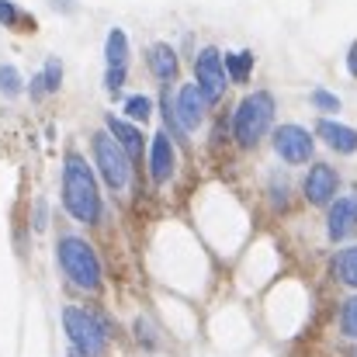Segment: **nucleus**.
Returning <instances> with one entry per match:
<instances>
[{"mask_svg": "<svg viewBox=\"0 0 357 357\" xmlns=\"http://www.w3.org/2000/svg\"><path fill=\"white\" fill-rule=\"evenodd\" d=\"M59 264L66 271V278L87 291H94L101 284V264L98 253L91 250V243L80 236H63L59 239Z\"/></svg>", "mask_w": 357, "mask_h": 357, "instance_id": "obj_2", "label": "nucleus"}, {"mask_svg": "<svg viewBox=\"0 0 357 357\" xmlns=\"http://www.w3.org/2000/svg\"><path fill=\"white\" fill-rule=\"evenodd\" d=\"M63 202H66V212L77 222H98V215H101L98 181L77 153H70L66 167H63Z\"/></svg>", "mask_w": 357, "mask_h": 357, "instance_id": "obj_1", "label": "nucleus"}, {"mask_svg": "<svg viewBox=\"0 0 357 357\" xmlns=\"http://www.w3.org/2000/svg\"><path fill=\"white\" fill-rule=\"evenodd\" d=\"M149 70H153L163 84L174 80V77H177V52H174L170 45H163V42L153 45V49H149Z\"/></svg>", "mask_w": 357, "mask_h": 357, "instance_id": "obj_14", "label": "nucleus"}, {"mask_svg": "<svg viewBox=\"0 0 357 357\" xmlns=\"http://www.w3.org/2000/svg\"><path fill=\"white\" fill-rule=\"evenodd\" d=\"M274 149H278V156L284 163H305V160H312L316 139L302 125H281L274 132Z\"/></svg>", "mask_w": 357, "mask_h": 357, "instance_id": "obj_7", "label": "nucleus"}, {"mask_svg": "<svg viewBox=\"0 0 357 357\" xmlns=\"http://www.w3.org/2000/svg\"><path fill=\"white\" fill-rule=\"evenodd\" d=\"M354 357H357V354H354Z\"/></svg>", "mask_w": 357, "mask_h": 357, "instance_id": "obj_28", "label": "nucleus"}, {"mask_svg": "<svg viewBox=\"0 0 357 357\" xmlns=\"http://www.w3.org/2000/svg\"><path fill=\"white\" fill-rule=\"evenodd\" d=\"M205 105H208V101H205V94L198 91V84H184V87H181L174 112H177V121H181L184 132H191V128L202 125V119H205Z\"/></svg>", "mask_w": 357, "mask_h": 357, "instance_id": "obj_9", "label": "nucleus"}, {"mask_svg": "<svg viewBox=\"0 0 357 357\" xmlns=\"http://www.w3.org/2000/svg\"><path fill=\"white\" fill-rule=\"evenodd\" d=\"M337 188H340V177H337V170L326 167V163H316V167L309 170V177H305V198H309L312 205H330V202L337 198Z\"/></svg>", "mask_w": 357, "mask_h": 357, "instance_id": "obj_8", "label": "nucleus"}, {"mask_svg": "<svg viewBox=\"0 0 357 357\" xmlns=\"http://www.w3.org/2000/svg\"><path fill=\"white\" fill-rule=\"evenodd\" d=\"M108 128H112V139L125 149V156H132V160L142 156V135H139V128H132L128 121H119V119H108Z\"/></svg>", "mask_w": 357, "mask_h": 357, "instance_id": "obj_13", "label": "nucleus"}, {"mask_svg": "<svg viewBox=\"0 0 357 357\" xmlns=\"http://www.w3.org/2000/svg\"><path fill=\"white\" fill-rule=\"evenodd\" d=\"M94 156H98V170L108 181V188H115V191L125 188V181H128V156H125V149L112 135H105V132L94 135Z\"/></svg>", "mask_w": 357, "mask_h": 357, "instance_id": "obj_6", "label": "nucleus"}, {"mask_svg": "<svg viewBox=\"0 0 357 357\" xmlns=\"http://www.w3.org/2000/svg\"><path fill=\"white\" fill-rule=\"evenodd\" d=\"M195 73H198V91L205 94L208 105H215L222 94H226V63H222V52L219 49H202L198 59H195Z\"/></svg>", "mask_w": 357, "mask_h": 357, "instance_id": "obj_5", "label": "nucleus"}, {"mask_svg": "<svg viewBox=\"0 0 357 357\" xmlns=\"http://www.w3.org/2000/svg\"><path fill=\"white\" fill-rule=\"evenodd\" d=\"M149 174H153L156 184L170 181V174H174V142H170V135H163V132L153 135V146H149Z\"/></svg>", "mask_w": 357, "mask_h": 357, "instance_id": "obj_11", "label": "nucleus"}, {"mask_svg": "<svg viewBox=\"0 0 357 357\" xmlns=\"http://www.w3.org/2000/svg\"><path fill=\"white\" fill-rule=\"evenodd\" d=\"M222 63H226V77L236 80V84H243L250 77V70H253V56L250 52H229Z\"/></svg>", "mask_w": 357, "mask_h": 357, "instance_id": "obj_18", "label": "nucleus"}, {"mask_svg": "<svg viewBox=\"0 0 357 357\" xmlns=\"http://www.w3.org/2000/svg\"><path fill=\"white\" fill-rule=\"evenodd\" d=\"M333 274L347 288H357V246H347V250H340L333 257Z\"/></svg>", "mask_w": 357, "mask_h": 357, "instance_id": "obj_17", "label": "nucleus"}, {"mask_svg": "<svg viewBox=\"0 0 357 357\" xmlns=\"http://www.w3.org/2000/svg\"><path fill=\"white\" fill-rule=\"evenodd\" d=\"M149 112H153V101L149 98H142V94H135V98H128L125 101V115L135 121H146L149 119Z\"/></svg>", "mask_w": 357, "mask_h": 357, "instance_id": "obj_20", "label": "nucleus"}, {"mask_svg": "<svg viewBox=\"0 0 357 357\" xmlns=\"http://www.w3.org/2000/svg\"><path fill=\"white\" fill-rule=\"evenodd\" d=\"M35 229H45V208H42V202H38V212H35Z\"/></svg>", "mask_w": 357, "mask_h": 357, "instance_id": "obj_26", "label": "nucleus"}, {"mask_svg": "<svg viewBox=\"0 0 357 357\" xmlns=\"http://www.w3.org/2000/svg\"><path fill=\"white\" fill-rule=\"evenodd\" d=\"M274 119V98L267 91H257L250 98H243L236 108V119H233V132H236L239 146H257L264 139V132L271 128Z\"/></svg>", "mask_w": 357, "mask_h": 357, "instance_id": "obj_3", "label": "nucleus"}, {"mask_svg": "<svg viewBox=\"0 0 357 357\" xmlns=\"http://www.w3.org/2000/svg\"><path fill=\"white\" fill-rule=\"evenodd\" d=\"M105 84H108V91H119L121 84H125V70H108Z\"/></svg>", "mask_w": 357, "mask_h": 357, "instance_id": "obj_24", "label": "nucleus"}, {"mask_svg": "<svg viewBox=\"0 0 357 357\" xmlns=\"http://www.w3.org/2000/svg\"><path fill=\"white\" fill-rule=\"evenodd\" d=\"M63 326H66V333H70V340H73V347L80 351L84 357H98L105 351V344H108V337H105V326L87 312V309H77V305H70L66 312H63Z\"/></svg>", "mask_w": 357, "mask_h": 357, "instance_id": "obj_4", "label": "nucleus"}, {"mask_svg": "<svg viewBox=\"0 0 357 357\" xmlns=\"http://www.w3.org/2000/svg\"><path fill=\"white\" fill-rule=\"evenodd\" d=\"M347 70H351V73L357 77V42L351 45V52H347Z\"/></svg>", "mask_w": 357, "mask_h": 357, "instance_id": "obj_25", "label": "nucleus"}, {"mask_svg": "<svg viewBox=\"0 0 357 357\" xmlns=\"http://www.w3.org/2000/svg\"><path fill=\"white\" fill-rule=\"evenodd\" d=\"M59 80H63V66H59V59H49L45 70L31 80V98H42V94L59 91Z\"/></svg>", "mask_w": 357, "mask_h": 357, "instance_id": "obj_16", "label": "nucleus"}, {"mask_svg": "<svg viewBox=\"0 0 357 357\" xmlns=\"http://www.w3.org/2000/svg\"><path fill=\"white\" fill-rule=\"evenodd\" d=\"M0 94H3V98H17V94H21V73H17L10 63L0 66Z\"/></svg>", "mask_w": 357, "mask_h": 357, "instance_id": "obj_19", "label": "nucleus"}, {"mask_svg": "<svg viewBox=\"0 0 357 357\" xmlns=\"http://www.w3.org/2000/svg\"><path fill=\"white\" fill-rule=\"evenodd\" d=\"M70 357H84V354H80V351H73V354H70Z\"/></svg>", "mask_w": 357, "mask_h": 357, "instance_id": "obj_27", "label": "nucleus"}, {"mask_svg": "<svg viewBox=\"0 0 357 357\" xmlns=\"http://www.w3.org/2000/svg\"><path fill=\"white\" fill-rule=\"evenodd\" d=\"M0 24H7V28H17V24H24V14L17 10V3H10V0H0Z\"/></svg>", "mask_w": 357, "mask_h": 357, "instance_id": "obj_22", "label": "nucleus"}, {"mask_svg": "<svg viewBox=\"0 0 357 357\" xmlns=\"http://www.w3.org/2000/svg\"><path fill=\"white\" fill-rule=\"evenodd\" d=\"M326 222H330V226H326L330 239H344L351 229H354L357 226V191L330 205V219H326Z\"/></svg>", "mask_w": 357, "mask_h": 357, "instance_id": "obj_10", "label": "nucleus"}, {"mask_svg": "<svg viewBox=\"0 0 357 357\" xmlns=\"http://www.w3.org/2000/svg\"><path fill=\"white\" fill-rule=\"evenodd\" d=\"M340 326H344V333H347L351 340H357V295L344 305V312H340Z\"/></svg>", "mask_w": 357, "mask_h": 357, "instance_id": "obj_21", "label": "nucleus"}, {"mask_svg": "<svg viewBox=\"0 0 357 357\" xmlns=\"http://www.w3.org/2000/svg\"><path fill=\"white\" fill-rule=\"evenodd\" d=\"M105 56H108V70H125V63H128V38H125L121 28H112V31H108Z\"/></svg>", "mask_w": 357, "mask_h": 357, "instance_id": "obj_15", "label": "nucleus"}, {"mask_svg": "<svg viewBox=\"0 0 357 357\" xmlns=\"http://www.w3.org/2000/svg\"><path fill=\"white\" fill-rule=\"evenodd\" d=\"M312 105L319 112H340V98L330 94V91H312Z\"/></svg>", "mask_w": 357, "mask_h": 357, "instance_id": "obj_23", "label": "nucleus"}, {"mask_svg": "<svg viewBox=\"0 0 357 357\" xmlns=\"http://www.w3.org/2000/svg\"><path fill=\"white\" fill-rule=\"evenodd\" d=\"M316 132H319V139H326L330 149H337V153H344V156L357 153V132L354 128H347V125H340V121L323 119L319 125H316Z\"/></svg>", "mask_w": 357, "mask_h": 357, "instance_id": "obj_12", "label": "nucleus"}]
</instances>
